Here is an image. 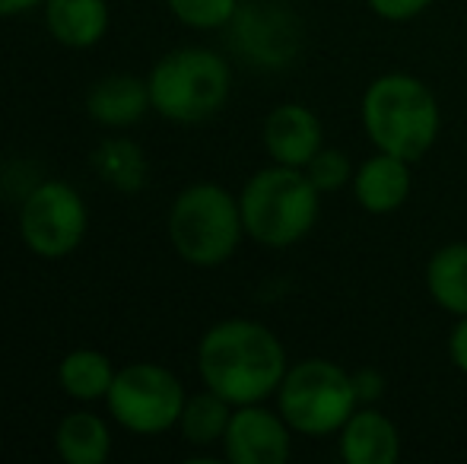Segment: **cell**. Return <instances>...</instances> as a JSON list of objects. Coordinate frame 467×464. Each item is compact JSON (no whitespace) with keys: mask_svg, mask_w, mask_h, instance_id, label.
<instances>
[{"mask_svg":"<svg viewBox=\"0 0 467 464\" xmlns=\"http://www.w3.org/2000/svg\"><path fill=\"white\" fill-rule=\"evenodd\" d=\"M286 369L280 337L252 318L216 322L197 344V372L203 388L226 397L233 407L265 404L274 397Z\"/></svg>","mask_w":467,"mask_h":464,"instance_id":"1","label":"cell"},{"mask_svg":"<svg viewBox=\"0 0 467 464\" xmlns=\"http://www.w3.org/2000/svg\"><path fill=\"white\" fill-rule=\"evenodd\" d=\"M359 118L372 147L381 153L420 162L439 140L442 108L430 87L420 77L391 70L366 87Z\"/></svg>","mask_w":467,"mask_h":464,"instance_id":"2","label":"cell"},{"mask_svg":"<svg viewBox=\"0 0 467 464\" xmlns=\"http://www.w3.org/2000/svg\"><path fill=\"white\" fill-rule=\"evenodd\" d=\"M239 207L248 239L267 248H289L299 245L318 223L321 191L302 169L274 162L245 181Z\"/></svg>","mask_w":467,"mask_h":464,"instance_id":"3","label":"cell"},{"mask_svg":"<svg viewBox=\"0 0 467 464\" xmlns=\"http://www.w3.org/2000/svg\"><path fill=\"white\" fill-rule=\"evenodd\" d=\"M147 87L156 115L175 124H201L226 108L233 70L210 48H175L153 64Z\"/></svg>","mask_w":467,"mask_h":464,"instance_id":"4","label":"cell"},{"mask_svg":"<svg viewBox=\"0 0 467 464\" xmlns=\"http://www.w3.org/2000/svg\"><path fill=\"white\" fill-rule=\"evenodd\" d=\"M169 242L191 267H220L239 248L242 223L239 198L216 181H194L169 207Z\"/></svg>","mask_w":467,"mask_h":464,"instance_id":"5","label":"cell"},{"mask_svg":"<svg viewBox=\"0 0 467 464\" xmlns=\"http://www.w3.org/2000/svg\"><path fill=\"white\" fill-rule=\"evenodd\" d=\"M274 397L293 433L308 439L337 436L359 407L353 372L325 356H308L289 366Z\"/></svg>","mask_w":467,"mask_h":464,"instance_id":"6","label":"cell"},{"mask_svg":"<svg viewBox=\"0 0 467 464\" xmlns=\"http://www.w3.org/2000/svg\"><path fill=\"white\" fill-rule=\"evenodd\" d=\"M185 401L179 376L160 363H130L118 369L105 395L109 414L137 436H160L179 427Z\"/></svg>","mask_w":467,"mask_h":464,"instance_id":"7","label":"cell"},{"mask_svg":"<svg viewBox=\"0 0 467 464\" xmlns=\"http://www.w3.org/2000/svg\"><path fill=\"white\" fill-rule=\"evenodd\" d=\"M87 201L74 185L61 179L36 185L19 207V235H23L26 248L38 258H67L87 239Z\"/></svg>","mask_w":467,"mask_h":464,"instance_id":"8","label":"cell"},{"mask_svg":"<svg viewBox=\"0 0 467 464\" xmlns=\"http://www.w3.org/2000/svg\"><path fill=\"white\" fill-rule=\"evenodd\" d=\"M293 427L280 410L265 404H242L229 417L223 452L233 464H283L293 455Z\"/></svg>","mask_w":467,"mask_h":464,"instance_id":"9","label":"cell"},{"mask_svg":"<svg viewBox=\"0 0 467 464\" xmlns=\"http://www.w3.org/2000/svg\"><path fill=\"white\" fill-rule=\"evenodd\" d=\"M265 150L277 166L306 169L308 160L325 147V128L318 115L302 102H280L265 118L261 128Z\"/></svg>","mask_w":467,"mask_h":464,"instance_id":"10","label":"cell"},{"mask_svg":"<svg viewBox=\"0 0 467 464\" xmlns=\"http://www.w3.org/2000/svg\"><path fill=\"white\" fill-rule=\"evenodd\" d=\"M413 162L400 156L375 150L369 160H363L353 172L350 191L357 204L372 217H388L398 213L413 194Z\"/></svg>","mask_w":467,"mask_h":464,"instance_id":"11","label":"cell"},{"mask_svg":"<svg viewBox=\"0 0 467 464\" xmlns=\"http://www.w3.org/2000/svg\"><path fill=\"white\" fill-rule=\"evenodd\" d=\"M340 459L347 464H398L400 433L388 414L375 404H359L340 427Z\"/></svg>","mask_w":467,"mask_h":464,"instance_id":"12","label":"cell"},{"mask_svg":"<svg viewBox=\"0 0 467 464\" xmlns=\"http://www.w3.org/2000/svg\"><path fill=\"white\" fill-rule=\"evenodd\" d=\"M150 87L134 74H111L87 93V112L102 128H130L147 115Z\"/></svg>","mask_w":467,"mask_h":464,"instance_id":"13","label":"cell"},{"mask_svg":"<svg viewBox=\"0 0 467 464\" xmlns=\"http://www.w3.org/2000/svg\"><path fill=\"white\" fill-rule=\"evenodd\" d=\"M45 26L64 48H93L109 32V4L105 0H45Z\"/></svg>","mask_w":467,"mask_h":464,"instance_id":"14","label":"cell"},{"mask_svg":"<svg viewBox=\"0 0 467 464\" xmlns=\"http://www.w3.org/2000/svg\"><path fill=\"white\" fill-rule=\"evenodd\" d=\"M426 293L451 318L467 315V242H449L426 261Z\"/></svg>","mask_w":467,"mask_h":464,"instance_id":"15","label":"cell"},{"mask_svg":"<svg viewBox=\"0 0 467 464\" xmlns=\"http://www.w3.org/2000/svg\"><path fill=\"white\" fill-rule=\"evenodd\" d=\"M55 449L67 464H105L111 455V433L102 417L77 410L57 423Z\"/></svg>","mask_w":467,"mask_h":464,"instance_id":"16","label":"cell"},{"mask_svg":"<svg viewBox=\"0 0 467 464\" xmlns=\"http://www.w3.org/2000/svg\"><path fill=\"white\" fill-rule=\"evenodd\" d=\"M115 382V366L99 350H70L57 366V385L74 401H99Z\"/></svg>","mask_w":467,"mask_h":464,"instance_id":"17","label":"cell"},{"mask_svg":"<svg viewBox=\"0 0 467 464\" xmlns=\"http://www.w3.org/2000/svg\"><path fill=\"white\" fill-rule=\"evenodd\" d=\"M93 169L105 185L128 194L140 191L150 175L147 153L134 140H128V137H111V140L99 143L93 153Z\"/></svg>","mask_w":467,"mask_h":464,"instance_id":"18","label":"cell"},{"mask_svg":"<svg viewBox=\"0 0 467 464\" xmlns=\"http://www.w3.org/2000/svg\"><path fill=\"white\" fill-rule=\"evenodd\" d=\"M233 410L235 407L226 401V397H220L210 388L191 395L185 401V410H182V417H179V429H182V436H185V442L201 446V449L223 442Z\"/></svg>","mask_w":467,"mask_h":464,"instance_id":"19","label":"cell"},{"mask_svg":"<svg viewBox=\"0 0 467 464\" xmlns=\"http://www.w3.org/2000/svg\"><path fill=\"white\" fill-rule=\"evenodd\" d=\"M302 172L308 175V181H312L321 191V198H325V194H337V191H344V188H350L357 166H353V160L344 150L321 147L318 153L308 160V166L302 169Z\"/></svg>","mask_w":467,"mask_h":464,"instance_id":"20","label":"cell"},{"mask_svg":"<svg viewBox=\"0 0 467 464\" xmlns=\"http://www.w3.org/2000/svg\"><path fill=\"white\" fill-rule=\"evenodd\" d=\"M172 16L188 29H223L239 16V0H166Z\"/></svg>","mask_w":467,"mask_h":464,"instance_id":"21","label":"cell"},{"mask_svg":"<svg viewBox=\"0 0 467 464\" xmlns=\"http://www.w3.org/2000/svg\"><path fill=\"white\" fill-rule=\"evenodd\" d=\"M366 4L385 23H410V19L423 16L436 0H366Z\"/></svg>","mask_w":467,"mask_h":464,"instance_id":"22","label":"cell"},{"mask_svg":"<svg viewBox=\"0 0 467 464\" xmlns=\"http://www.w3.org/2000/svg\"><path fill=\"white\" fill-rule=\"evenodd\" d=\"M449 359L458 372L467 376V315H458L449 331Z\"/></svg>","mask_w":467,"mask_h":464,"instance_id":"23","label":"cell"},{"mask_svg":"<svg viewBox=\"0 0 467 464\" xmlns=\"http://www.w3.org/2000/svg\"><path fill=\"white\" fill-rule=\"evenodd\" d=\"M353 385H357L359 404H375L381 397V388H385V378L375 369H359L353 372Z\"/></svg>","mask_w":467,"mask_h":464,"instance_id":"24","label":"cell"},{"mask_svg":"<svg viewBox=\"0 0 467 464\" xmlns=\"http://www.w3.org/2000/svg\"><path fill=\"white\" fill-rule=\"evenodd\" d=\"M42 4H45V0H0V19L29 13V10H36V6H42Z\"/></svg>","mask_w":467,"mask_h":464,"instance_id":"25","label":"cell"}]
</instances>
